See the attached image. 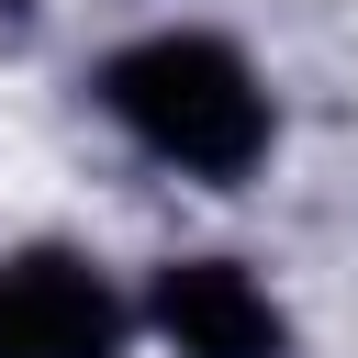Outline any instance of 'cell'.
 Masks as SVG:
<instances>
[{
    "instance_id": "cell-1",
    "label": "cell",
    "mask_w": 358,
    "mask_h": 358,
    "mask_svg": "<svg viewBox=\"0 0 358 358\" xmlns=\"http://www.w3.org/2000/svg\"><path fill=\"white\" fill-rule=\"evenodd\" d=\"M101 112L145 157H168L190 179H246L268 157V90H257V67L224 34H145V45H123L101 67Z\"/></svg>"
},
{
    "instance_id": "cell-2",
    "label": "cell",
    "mask_w": 358,
    "mask_h": 358,
    "mask_svg": "<svg viewBox=\"0 0 358 358\" xmlns=\"http://www.w3.org/2000/svg\"><path fill=\"white\" fill-rule=\"evenodd\" d=\"M0 358H123V302L90 257L22 246L0 257Z\"/></svg>"
},
{
    "instance_id": "cell-3",
    "label": "cell",
    "mask_w": 358,
    "mask_h": 358,
    "mask_svg": "<svg viewBox=\"0 0 358 358\" xmlns=\"http://www.w3.org/2000/svg\"><path fill=\"white\" fill-rule=\"evenodd\" d=\"M145 313H157V336H168L179 358H291L280 302H268L235 257H168L157 291H145Z\"/></svg>"
}]
</instances>
